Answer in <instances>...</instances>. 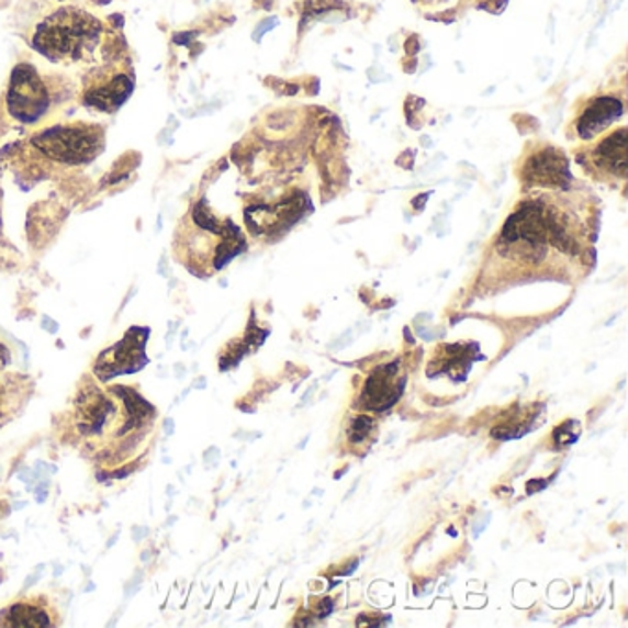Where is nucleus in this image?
<instances>
[{
  "label": "nucleus",
  "mask_w": 628,
  "mask_h": 628,
  "mask_svg": "<svg viewBox=\"0 0 628 628\" xmlns=\"http://www.w3.org/2000/svg\"><path fill=\"white\" fill-rule=\"evenodd\" d=\"M406 51L410 52V54H417L418 52V40L417 37H412V40L407 41L406 43Z\"/></svg>",
  "instance_id": "f3484780"
},
{
  "label": "nucleus",
  "mask_w": 628,
  "mask_h": 628,
  "mask_svg": "<svg viewBox=\"0 0 628 628\" xmlns=\"http://www.w3.org/2000/svg\"><path fill=\"white\" fill-rule=\"evenodd\" d=\"M35 148L57 162L80 165L94 159L103 146L102 127L72 124L46 130L32 138Z\"/></svg>",
  "instance_id": "7ed1b4c3"
},
{
  "label": "nucleus",
  "mask_w": 628,
  "mask_h": 628,
  "mask_svg": "<svg viewBox=\"0 0 628 628\" xmlns=\"http://www.w3.org/2000/svg\"><path fill=\"white\" fill-rule=\"evenodd\" d=\"M273 26H277V19H268V21H263V23L258 26L255 35H253V40L260 41V37H262V35L266 34L268 30L273 29Z\"/></svg>",
  "instance_id": "4468645a"
},
{
  "label": "nucleus",
  "mask_w": 628,
  "mask_h": 628,
  "mask_svg": "<svg viewBox=\"0 0 628 628\" xmlns=\"http://www.w3.org/2000/svg\"><path fill=\"white\" fill-rule=\"evenodd\" d=\"M595 165L610 170L619 178L627 173V130L623 127L599 144L595 149Z\"/></svg>",
  "instance_id": "1a4fd4ad"
},
{
  "label": "nucleus",
  "mask_w": 628,
  "mask_h": 628,
  "mask_svg": "<svg viewBox=\"0 0 628 628\" xmlns=\"http://www.w3.org/2000/svg\"><path fill=\"white\" fill-rule=\"evenodd\" d=\"M8 111L21 124H37L52 108L51 87L43 76L29 64L13 69L7 94Z\"/></svg>",
  "instance_id": "20e7f679"
},
{
  "label": "nucleus",
  "mask_w": 628,
  "mask_h": 628,
  "mask_svg": "<svg viewBox=\"0 0 628 628\" xmlns=\"http://www.w3.org/2000/svg\"><path fill=\"white\" fill-rule=\"evenodd\" d=\"M148 334L146 328H132L119 345H114L113 349H109L108 352H102L94 367V372L100 380L105 382L109 378L122 374V372L141 371V367L146 366L148 361L144 356V345H146Z\"/></svg>",
  "instance_id": "423d86ee"
},
{
  "label": "nucleus",
  "mask_w": 628,
  "mask_h": 628,
  "mask_svg": "<svg viewBox=\"0 0 628 628\" xmlns=\"http://www.w3.org/2000/svg\"><path fill=\"white\" fill-rule=\"evenodd\" d=\"M178 258H181L192 273L200 274L222 269L236 255L246 249L240 231L233 223H222L214 217L201 201L192 209L190 216L178 228Z\"/></svg>",
  "instance_id": "f257e3e1"
},
{
  "label": "nucleus",
  "mask_w": 628,
  "mask_h": 628,
  "mask_svg": "<svg viewBox=\"0 0 628 628\" xmlns=\"http://www.w3.org/2000/svg\"><path fill=\"white\" fill-rule=\"evenodd\" d=\"M315 610H317V616L328 617L332 610H334V603H332V599H323L319 605L315 606Z\"/></svg>",
  "instance_id": "2eb2a0df"
},
{
  "label": "nucleus",
  "mask_w": 628,
  "mask_h": 628,
  "mask_svg": "<svg viewBox=\"0 0 628 628\" xmlns=\"http://www.w3.org/2000/svg\"><path fill=\"white\" fill-rule=\"evenodd\" d=\"M579 434H581V431H579L577 420H568V423L554 429L553 440L559 448H564V446L573 445V442L579 439Z\"/></svg>",
  "instance_id": "ddd939ff"
},
{
  "label": "nucleus",
  "mask_w": 628,
  "mask_h": 628,
  "mask_svg": "<svg viewBox=\"0 0 628 628\" xmlns=\"http://www.w3.org/2000/svg\"><path fill=\"white\" fill-rule=\"evenodd\" d=\"M374 429H377V423H374V418L367 417V415H360V417H356L355 420L350 423V445H363V442H367V440L371 439L372 434H374Z\"/></svg>",
  "instance_id": "f8f14e48"
},
{
  "label": "nucleus",
  "mask_w": 628,
  "mask_h": 628,
  "mask_svg": "<svg viewBox=\"0 0 628 628\" xmlns=\"http://www.w3.org/2000/svg\"><path fill=\"white\" fill-rule=\"evenodd\" d=\"M0 361H4V363H8V361H10V355H8V350L4 349L2 345H0Z\"/></svg>",
  "instance_id": "6ab92c4d"
},
{
  "label": "nucleus",
  "mask_w": 628,
  "mask_h": 628,
  "mask_svg": "<svg viewBox=\"0 0 628 628\" xmlns=\"http://www.w3.org/2000/svg\"><path fill=\"white\" fill-rule=\"evenodd\" d=\"M489 520H491V516H486L485 522H483V524H478V526L474 527V537H480V532L483 531V529H485L486 524H489Z\"/></svg>",
  "instance_id": "a211bd4d"
},
{
  "label": "nucleus",
  "mask_w": 628,
  "mask_h": 628,
  "mask_svg": "<svg viewBox=\"0 0 628 628\" xmlns=\"http://www.w3.org/2000/svg\"><path fill=\"white\" fill-rule=\"evenodd\" d=\"M133 87L135 80L132 70L121 69L119 65L100 69L89 76L83 89V102L103 113H114L132 97Z\"/></svg>",
  "instance_id": "39448f33"
},
{
  "label": "nucleus",
  "mask_w": 628,
  "mask_h": 628,
  "mask_svg": "<svg viewBox=\"0 0 628 628\" xmlns=\"http://www.w3.org/2000/svg\"><path fill=\"white\" fill-rule=\"evenodd\" d=\"M105 30L91 13L64 8L37 26L34 48L54 64H91L100 57Z\"/></svg>",
  "instance_id": "f03ea898"
},
{
  "label": "nucleus",
  "mask_w": 628,
  "mask_h": 628,
  "mask_svg": "<svg viewBox=\"0 0 628 628\" xmlns=\"http://www.w3.org/2000/svg\"><path fill=\"white\" fill-rule=\"evenodd\" d=\"M623 114V103L616 98H597L590 103L588 109L584 111L583 119L579 121V135L583 138H592L597 133L603 132L605 127L610 126L612 122L617 121Z\"/></svg>",
  "instance_id": "6e6552de"
},
{
  "label": "nucleus",
  "mask_w": 628,
  "mask_h": 628,
  "mask_svg": "<svg viewBox=\"0 0 628 628\" xmlns=\"http://www.w3.org/2000/svg\"><path fill=\"white\" fill-rule=\"evenodd\" d=\"M315 388H317V385H312V388H310L309 391H306V394H304L303 402H309L310 394L314 393Z\"/></svg>",
  "instance_id": "aec40b11"
},
{
  "label": "nucleus",
  "mask_w": 628,
  "mask_h": 628,
  "mask_svg": "<svg viewBox=\"0 0 628 628\" xmlns=\"http://www.w3.org/2000/svg\"><path fill=\"white\" fill-rule=\"evenodd\" d=\"M548 485V481L532 480L527 483V494H535V492L542 491Z\"/></svg>",
  "instance_id": "dca6fc26"
},
{
  "label": "nucleus",
  "mask_w": 628,
  "mask_h": 628,
  "mask_svg": "<svg viewBox=\"0 0 628 628\" xmlns=\"http://www.w3.org/2000/svg\"><path fill=\"white\" fill-rule=\"evenodd\" d=\"M529 176L542 181V183L565 187L568 179H570V171H568V162H565L564 155L560 154V149H548L531 160Z\"/></svg>",
  "instance_id": "9d476101"
},
{
  "label": "nucleus",
  "mask_w": 628,
  "mask_h": 628,
  "mask_svg": "<svg viewBox=\"0 0 628 628\" xmlns=\"http://www.w3.org/2000/svg\"><path fill=\"white\" fill-rule=\"evenodd\" d=\"M52 619V614L35 603H15L0 614V625L7 627H51L56 625Z\"/></svg>",
  "instance_id": "9b49d317"
},
{
  "label": "nucleus",
  "mask_w": 628,
  "mask_h": 628,
  "mask_svg": "<svg viewBox=\"0 0 628 628\" xmlns=\"http://www.w3.org/2000/svg\"><path fill=\"white\" fill-rule=\"evenodd\" d=\"M396 374H399V363H389L372 372L361 394V404L366 410L385 412L399 402L400 394L404 393L406 378L396 380Z\"/></svg>",
  "instance_id": "0eeeda50"
}]
</instances>
